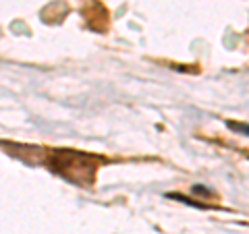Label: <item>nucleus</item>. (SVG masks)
<instances>
[{
    "mask_svg": "<svg viewBox=\"0 0 249 234\" xmlns=\"http://www.w3.org/2000/svg\"><path fill=\"white\" fill-rule=\"evenodd\" d=\"M52 164L54 170L58 174H62L65 178H69L71 183L77 184H89L93 181V160L89 155L79 153V151H56L52 155Z\"/></svg>",
    "mask_w": 249,
    "mask_h": 234,
    "instance_id": "f257e3e1",
    "label": "nucleus"
},
{
    "mask_svg": "<svg viewBox=\"0 0 249 234\" xmlns=\"http://www.w3.org/2000/svg\"><path fill=\"white\" fill-rule=\"evenodd\" d=\"M229 127H231V129H235V131H243L245 135H249V127H247V124H237V122H229Z\"/></svg>",
    "mask_w": 249,
    "mask_h": 234,
    "instance_id": "f03ea898",
    "label": "nucleus"
}]
</instances>
